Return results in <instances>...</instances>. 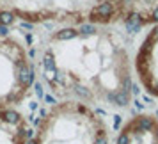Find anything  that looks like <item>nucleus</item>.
Wrapping results in <instances>:
<instances>
[{"label":"nucleus","mask_w":158,"mask_h":144,"mask_svg":"<svg viewBox=\"0 0 158 144\" xmlns=\"http://www.w3.org/2000/svg\"><path fill=\"white\" fill-rule=\"evenodd\" d=\"M60 27L123 23L121 0H0V27L11 25Z\"/></svg>","instance_id":"nucleus-2"},{"label":"nucleus","mask_w":158,"mask_h":144,"mask_svg":"<svg viewBox=\"0 0 158 144\" xmlns=\"http://www.w3.org/2000/svg\"><path fill=\"white\" fill-rule=\"evenodd\" d=\"M36 73L59 101L121 110L133 96V59L114 25L53 30L37 53Z\"/></svg>","instance_id":"nucleus-1"},{"label":"nucleus","mask_w":158,"mask_h":144,"mask_svg":"<svg viewBox=\"0 0 158 144\" xmlns=\"http://www.w3.org/2000/svg\"><path fill=\"white\" fill-rule=\"evenodd\" d=\"M133 71L139 86L153 98H158V23L149 25L133 55Z\"/></svg>","instance_id":"nucleus-5"},{"label":"nucleus","mask_w":158,"mask_h":144,"mask_svg":"<svg viewBox=\"0 0 158 144\" xmlns=\"http://www.w3.org/2000/svg\"><path fill=\"white\" fill-rule=\"evenodd\" d=\"M36 77V62L25 43L13 34H0V112L20 107Z\"/></svg>","instance_id":"nucleus-4"},{"label":"nucleus","mask_w":158,"mask_h":144,"mask_svg":"<svg viewBox=\"0 0 158 144\" xmlns=\"http://www.w3.org/2000/svg\"><path fill=\"white\" fill-rule=\"evenodd\" d=\"M30 133L29 121L18 108L0 112V144H29Z\"/></svg>","instance_id":"nucleus-7"},{"label":"nucleus","mask_w":158,"mask_h":144,"mask_svg":"<svg viewBox=\"0 0 158 144\" xmlns=\"http://www.w3.org/2000/svg\"><path fill=\"white\" fill-rule=\"evenodd\" d=\"M110 144H158V117L148 112L131 116Z\"/></svg>","instance_id":"nucleus-6"},{"label":"nucleus","mask_w":158,"mask_h":144,"mask_svg":"<svg viewBox=\"0 0 158 144\" xmlns=\"http://www.w3.org/2000/svg\"><path fill=\"white\" fill-rule=\"evenodd\" d=\"M110 128L96 108L57 101L37 121L29 144H110Z\"/></svg>","instance_id":"nucleus-3"},{"label":"nucleus","mask_w":158,"mask_h":144,"mask_svg":"<svg viewBox=\"0 0 158 144\" xmlns=\"http://www.w3.org/2000/svg\"><path fill=\"white\" fill-rule=\"evenodd\" d=\"M123 23H158V0H121Z\"/></svg>","instance_id":"nucleus-8"}]
</instances>
